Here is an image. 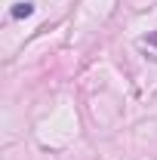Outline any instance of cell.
<instances>
[{"instance_id":"obj_1","label":"cell","mask_w":157,"mask_h":160,"mask_svg":"<svg viewBox=\"0 0 157 160\" xmlns=\"http://www.w3.org/2000/svg\"><path fill=\"white\" fill-rule=\"evenodd\" d=\"M34 12V6L31 3H16V9H13V19H28Z\"/></svg>"}]
</instances>
